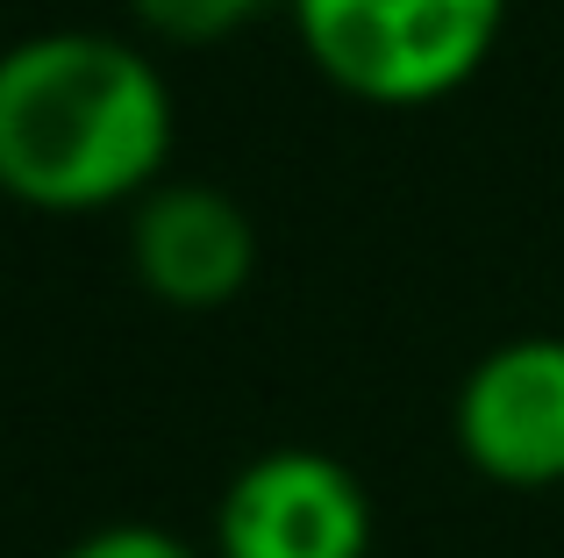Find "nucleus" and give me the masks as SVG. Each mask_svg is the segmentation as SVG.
<instances>
[{"label": "nucleus", "instance_id": "nucleus-1", "mask_svg": "<svg viewBox=\"0 0 564 558\" xmlns=\"http://www.w3.org/2000/svg\"><path fill=\"white\" fill-rule=\"evenodd\" d=\"M172 137V79L143 43L43 29L0 51V194L22 208H129L165 180Z\"/></svg>", "mask_w": 564, "mask_h": 558}, {"label": "nucleus", "instance_id": "nucleus-2", "mask_svg": "<svg viewBox=\"0 0 564 558\" xmlns=\"http://www.w3.org/2000/svg\"><path fill=\"white\" fill-rule=\"evenodd\" d=\"M301 51L365 108H429L479 79L508 0H286Z\"/></svg>", "mask_w": 564, "mask_h": 558}, {"label": "nucleus", "instance_id": "nucleus-3", "mask_svg": "<svg viewBox=\"0 0 564 558\" xmlns=\"http://www.w3.org/2000/svg\"><path fill=\"white\" fill-rule=\"evenodd\" d=\"M372 494L344 459L279 444L236 465L215 502V558H365Z\"/></svg>", "mask_w": 564, "mask_h": 558}, {"label": "nucleus", "instance_id": "nucleus-4", "mask_svg": "<svg viewBox=\"0 0 564 558\" xmlns=\"http://www.w3.org/2000/svg\"><path fill=\"white\" fill-rule=\"evenodd\" d=\"M457 451L494 487H564V336H508L465 373Z\"/></svg>", "mask_w": 564, "mask_h": 558}, {"label": "nucleus", "instance_id": "nucleus-5", "mask_svg": "<svg viewBox=\"0 0 564 558\" xmlns=\"http://www.w3.org/2000/svg\"><path fill=\"white\" fill-rule=\"evenodd\" d=\"M129 266L151 301L207 315L250 287L258 229H250L243 201H229L221 186L158 180L143 201H129Z\"/></svg>", "mask_w": 564, "mask_h": 558}, {"label": "nucleus", "instance_id": "nucleus-6", "mask_svg": "<svg viewBox=\"0 0 564 558\" xmlns=\"http://www.w3.org/2000/svg\"><path fill=\"white\" fill-rule=\"evenodd\" d=\"M143 22V36L158 43H221L236 29H250L258 14L286 8V0H129Z\"/></svg>", "mask_w": 564, "mask_h": 558}, {"label": "nucleus", "instance_id": "nucleus-7", "mask_svg": "<svg viewBox=\"0 0 564 558\" xmlns=\"http://www.w3.org/2000/svg\"><path fill=\"white\" fill-rule=\"evenodd\" d=\"M65 558H215V551H193L186 537L158 530V523H108V530L79 537Z\"/></svg>", "mask_w": 564, "mask_h": 558}]
</instances>
